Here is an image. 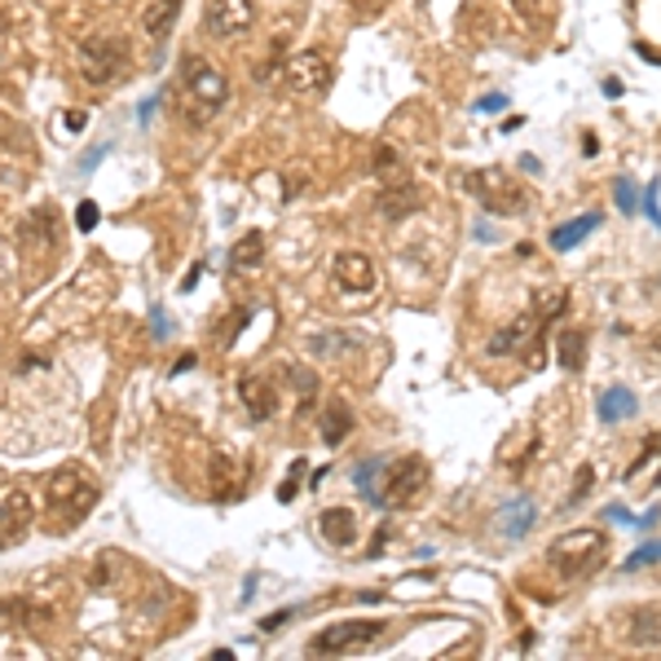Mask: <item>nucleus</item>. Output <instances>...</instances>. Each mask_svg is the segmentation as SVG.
Masks as SVG:
<instances>
[{"instance_id":"nucleus-1","label":"nucleus","mask_w":661,"mask_h":661,"mask_svg":"<svg viewBox=\"0 0 661 661\" xmlns=\"http://www.w3.org/2000/svg\"><path fill=\"white\" fill-rule=\"evenodd\" d=\"M569 309V291L565 287H542L525 313H516L507 326L494 330V340L485 345L490 358H520L529 371H542V336L556 326Z\"/></svg>"},{"instance_id":"nucleus-2","label":"nucleus","mask_w":661,"mask_h":661,"mask_svg":"<svg viewBox=\"0 0 661 661\" xmlns=\"http://www.w3.org/2000/svg\"><path fill=\"white\" fill-rule=\"evenodd\" d=\"M226 101H230V75L199 53H185L181 58V116H185V124H194V129L212 124L220 110H226Z\"/></svg>"},{"instance_id":"nucleus-3","label":"nucleus","mask_w":661,"mask_h":661,"mask_svg":"<svg viewBox=\"0 0 661 661\" xmlns=\"http://www.w3.org/2000/svg\"><path fill=\"white\" fill-rule=\"evenodd\" d=\"M101 498V481L93 468L84 464H62L45 477V507L62 520V525H80Z\"/></svg>"},{"instance_id":"nucleus-4","label":"nucleus","mask_w":661,"mask_h":661,"mask_svg":"<svg viewBox=\"0 0 661 661\" xmlns=\"http://www.w3.org/2000/svg\"><path fill=\"white\" fill-rule=\"evenodd\" d=\"M464 194L481 203V212H494V216H525L533 207V190H525L507 168L490 164V168H468L459 177Z\"/></svg>"},{"instance_id":"nucleus-5","label":"nucleus","mask_w":661,"mask_h":661,"mask_svg":"<svg viewBox=\"0 0 661 661\" xmlns=\"http://www.w3.org/2000/svg\"><path fill=\"white\" fill-rule=\"evenodd\" d=\"M129 58H133V49H129V40L120 32H88V36L75 40V71L93 88H106V84L124 80Z\"/></svg>"},{"instance_id":"nucleus-6","label":"nucleus","mask_w":661,"mask_h":661,"mask_svg":"<svg viewBox=\"0 0 661 661\" xmlns=\"http://www.w3.org/2000/svg\"><path fill=\"white\" fill-rule=\"evenodd\" d=\"M604 551H609L604 529H569L546 542V565L556 578L574 582V578H587L596 565H604Z\"/></svg>"},{"instance_id":"nucleus-7","label":"nucleus","mask_w":661,"mask_h":661,"mask_svg":"<svg viewBox=\"0 0 661 661\" xmlns=\"http://www.w3.org/2000/svg\"><path fill=\"white\" fill-rule=\"evenodd\" d=\"M380 481L384 485H375V507L380 512H401L428 490V464L419 455H401V459L380 468Z\"/></svg>"},{"instance_id":"nucleus-8","label":"nucleus","mask_w":661,"mask_h":661,"mask_svg":"<svg viewBox=\"0 0 661 661\" xmlns=\"http://www.w3.org/2000/svg\"><path fill=\"white\" fill-rule=\"evenodd\" d=\"M283 88L287 93H326L330 80H336V62H330L326 49H300L283 62Z\"/></svg>"},{"instance_id":"nucleus-9","label":"nucleus","mask_w":661,"mask_h":661,"mask_svg":"<svg viewBox=\"0 0 661 661\" xmlns=\"http://www.w3.org/2000/svg\"><path fill=\"white\" fill-rule=\"evenodd\" d=\"M384 630H388V622H330L326 630H317V635L309 639V652H313V657H340V652H353V648L375 644Z\"/></svg>"},{"instance_id":"nucleus-10","label":"nucleus","mask_w":661,"mask_h":661,"mask_svg":"<svg viewBox=\"0 0 661 661\" xmlns=\"http://www.w3.org/2000/svg\"><path fill=\"white\" fill-rule=\"evenodd\" d=\"M256 23V0H207L203 5V32L212 40H235L252 32Z\"/></svg>"},{"instance_id":"nucleus-11","label":"nucleus","mask_w":661,"mask_h":661,"mask_svg":"<svg viewBox=\"0 0 661 661\" xmlns=\"http://www.w3.org/2000/svg\"><path fill=\"white\" fill-rule=\"evenodd\" d=\"M19 243H23V256L32 261H45V256H53L58 252V243H62V220H58V212L53 207H36L23 226H19Z\"/></svg>"},{"instance_id":"nucleus-12","label":"nucleus","mask_w":661,"mask_h":661,"mask_svg":"<svg viewBox=\"0 0 661 661\" xmlns=\"http://www.w3.org/2000/svg\"><path fill=\"white\" fill-rule=\"evenodd\" d=\"M330 274H336V287L349 291V296H366L380 283V274H375V265H371L366 252H340L336 265H330Z\"/></svg>"},{"instance_id":"nucleus-13","label":"nucleus","mask_w":661,"mask_h":661,"mask_svg":"<svg viewBox=\"0 0 661 661\" xmlns=\"http://www.w3.org/2000/svg\"><path fill=\"white\" fill-rule=\"evenodd\" d=\"M239 397L256 423L274 419V410H278V388L269 375H239Z\"/></svg>"},{"instance_id":"nucleus-14","label":"nucleus","mask_w":661,"mask_h":661,"mask_svg":"<svg viewBox=\"0 0 661 661\" xmlns=\"http://www.w3.org/2000/svg\"><path fill=\"white\" fill-rule=\"evenodd\" d=\"M27 529H32V498L23 490H14L10 498H0V546L23 542Z\"/></svg>"},{"instance_id":"nucleus-15","label":"nucleus","mask_w":661,"mask_h":661,"mask_svg":"<svg viewBox=\"0 0 661 661\" xmlns=\"http://www.w3.org/2000/svg\"><path fill=\"white\" fill-rule=\"evenodd\" d=\"M380 216H388V220H406V216H414L419 207H423V194L410 185V181H397V185H384L380 190Z\"/></svg>"},{"instance_id":"nucleus-16","label":"nucleus","mask_w":661,"mask_h":661,"mask_svg":"<svg viewBox=\"0 0 661 661\" xmlns=\"http://www.w3.org/2000/svg\"><path fill=\"white\" fill-rule=\"evenodd\" d=\"M626 622H630V626H626V644L661 648V600H657V604H639Z\"/></svg>"},{"instance_id":"nucleus-17","label":"nucleus","mask_w":661,"mask_h":661,"mask_svg":"<svg viewBox=\"0 0 661 661\" xmlns=\"http://www.w3.org/2000/svg\"><path fill=\"white\" fill-rule=\"evenodd\" d=\"M317 533L330 542V546H353L358 542V516L349 507H326L317 516Z\"/></svg>"},{"instance_id":"nucleus-18","label":"nucleus","mask_w":661,"mask_h":661,"mask_svg":"<svg viewBox=\"0 0 661 661\" xmlns=\"http://www.w3.org/2000/svg\"><path fill=\"white\" fill-rule=\"evenodd\" d=\"M600 226H604L600 212H587V216H578V220H565V226L551 230V248H556V252H574V248H582Z\"/></svg>"},{"instance_id":"nucleus-19","label":"nucleus","mask_w":661,"mask_h":661,"mask_svg":"<svg viewBox=\"0 0 661 661\" xmlns=\"http://www.w3.org/2000/svg\"><path fill=\"white\" fill-rule=\"evenodd\" d=\"M181 5H185V0H146L142 32H146L151 40H168V32H172L177 19H181Z\"/></svg>"},{"instance_id":"nucleus-20","label":"nucleus","mask_w":661,"mask_h":661,"mask_svg":"<svg viewBox=\"0 0 661 661\" xmlns=\"http://www.w3.org/2000/svg\"><path fill=\"white\" fill-rule=\"evenodd\" d=\"M533 520H538V507H533V498H525V494L498 507V533L512 538V542L525 538V533L533 529Z\"/></svg>"},{"instance_id":"nucleus-21","label":"nucleus","mask_w":661,"mask_h":661,"mask_svg":"<svg viewBox=\"0 0 661 661\" xmlns=\"http://www.w3.org/2000/svg\"><path fill=\"white\" fill-rule=\"evenodd\" d=\"M207 477H212V494L220 498V503H235L239 494H243V477H239V468L230 464V455H212V468H207Z\"/></svg>"},{"instance_id":"nucleus-22","label":"nucleus","mask_w":661,"mask_h":661,"mask_svg":"<svg viewBox=\"0 0 661 661\" xmlns=\"http://www.w3.org/2000/svg\"><path fill=\"white\" fill-rule=\"evenodd\" d=\"M353 432V410L345 397H330L326 410H322V441L326 446H340V441Z\"/></svg>"},{"instance_id":"nucleus-23","label":"nucleus","mask_w":661,"mask_h":661,"mask_svg":"<svg viewBox=\"0 0 661 661\" xmlns=\"http://www.w3.org/2000/svg\"><path fill=\"white\" fill-rule=\"evenodd\" d=\"M635 410H639V401H635V393H630V388H622V384L604 388V393H600V401H596L600 423H622V419H626V414H635Z\"/></svg>"},{"instance_id":"nucleus-24","label":"nucleus","mask_w":661,"mask_h":661,"mask_svg":"<svg viewBox=\"0 0 661 661\" xmlns=\"http://www.w3.org/2000/svg\"><path fill=\"white\" fill-rule=\"evenodd\" d=\"M556 358L569 375H582L587 371V330H561V340H556Z\"/></svg>"},{"instance_id":"nucleus-25","label":"nucleus","mask_w":661,"mask_h":661,"mask_svg":"<svg viewBox=\"0 0 661 661\" xmlns=\"http://www.w3.org/2000/svg\"><path fill=\"white\" fill-rule=\"evenodd\" d=\"M261 261H265V235H261V230H248V235L230 248V269L243 274V269H256Z\"/></svg>"},{"instance_id":"nucleus-26","label":"nucleus","mask_w":661,"mask_h":661,"mask_svg":"<svg viewBox=\"0 0 661 661\" xmlns=\"http://www.w3.org/2000/svg\"><path fill=\"white\" fill-rule=\"evenodd\" d=\"M0 622H10V626H36V622H49V609L14 596V600H0Z\"/></svg>"},{"instance_id":"nucleus-27","label":"nucleus","mask_w":661,"mask_h":661,"mask_svg":"<svg viewBox=\"0 0 661 661\" xmlns=\"http://www.w3.org/2000/svg\"><path fill=\"white\" fill-rule=\"evenodd\" d=\"M371 172H375L380 181H388V185H397V181H410V177L401 172V155H397L393 146H375V164H371Z\"/></svg>"},{"instance_id":"nucleus-28","label":"nucleus","mask_w":661,"mask_h":661,"mask_svg":"<svg viewBox=\"0 0 661 661\" xmlns=\"http://www.w3.org/2000/svg\"><path fill=\"white\" fill-rule=\"evenodd\" d=\"M648 565H661V538H657V542H644V546H635L630 556L622 561V569H626V574H639V569H648Z\"/></svg>"},{"instance_id":"nucleus-29","label":"nucleus","mask_w":661,"mask_h":661,"mask_svg":"<svg viewBox=\"0 0 661 661\" xmlns=\"http://www.w3.org/2000/svg\"><path fill=\"white\" fill-rule=\"evenodd\" d=\"M380 468H384V459H366V464L353 472V481H358V490H362L366 503H375V477H380Z\"/></svg>"},{"instance_id":"nucleus-30","label":"nucleus","mask_w":661,"mask_h":661,"mask_svg":"<svg viewBox=\"0 0 661 661\" xmlns=\"http://www.w3.org/2000/svg\"><path fill=\"white\" fill-rule=\"evenodd\" d=\"M657 455H661V432H648V441H644V450H639V455H635V464L626 468V481H635V477H639V472L648 468V459H657Z\"/></svg>"},{"instance_id":"nucleus-31","label":"nucleus","mask_w":661,"mask_h":661,"mask_svg":"<svg viewBox=\"0 0 661 661\" xmlns=\"http://www.w3.org/2000/svg\"><path fill=\"white\" fill-rule=\"evenodd\" d=\"M613 194H617V207H622L626 216H635V207H639V190H635V181H630V177H617V181H613Z\"/></svg>"},{"instance_id":"nucleus-32","label":"nucleus","mask_w":661,"mask_h":661,"mask_svg":"<svg viewBox=\"0 0 661 661\" xmlns=\"http://www.w3.org/2000/svg\"><path fill=\"white\" fill-rule=\"evenodd\" d=\"M591 481H596V468H591V464H582V468H578V477H574V494L565 498V507H578V503L591 494Z\"/></svg>"},{"instance_id":"nucleus-33","label":"nucleus","mask_w":661,"mask_h":661,"mask_svg":"<svg viewBox=\"0 0 661 661\" xmlns=\"http://www.w3.org/2000/svg\"><path fill=\"white\" fill-rule=\"evenodd\" d=\"M97 220H101L97 203H80V207H75V230H80V235H93V230H97Z\"/></svg>"},{"instance_id":"nucleus-34","label":"nucleus","mask_w":661,"mask_h":661,"mask_svg":"<svg viewBox=\"0 0 661 661\" xmlns=\"http://www.w3.org/2000/svg\"><path fill=\"white\" fill-rule=\"evenodd\" d=\"M304 468H309L304 459H296V464H291V477H287V481L278 485V503H291V498H296V490H300V477H304Z\"/></svg>"},{"instance_id":"nucleus-35","label":"nucleus","mask_w":661,"mask_h":661,"mask_svg":"<svg viewBox=\"0 0 661 661\" xmlns=\"http://www.w3.org/2000/svg\"><path fill=\"white\" fill-rule=\"evenodd\" d=\"M657 190H661V181H652V185L644 190V199H639V207H644V216L652 220V226L661 230V203H657Z\"/></svg>"},{"instance_id":"nucleus-36","label":"nucleus","mask_w":661,"mask_h":661,"mask_svg":"<svg viewBox=\"0 0 661 661\" xmlns=\"http://www.w3.org/2000/svg\"><path fill=\"white\" fill-rule=\"evenodd\" d=\"M477 110H481V116H490V110H507V93H494V97H481V101H477Z\"/></svg>"},{"instance_id":"nucleus-37","label":"nucleus","mask_w":661,"mask_h":661,"mask_svg":"<svg viewBox=\"0 0 661 661\" xmlns=\"http://www.w3.org/2000/svg\"><path fill=\"white\" fill-rule=\"evenodd\" d=\"M345 5H349V10H358V14H380V10L388 5V0H345Z\"/></svg>"},{"instance_id":"nucleus-38","label":"nucleus","mask_w":661,"mask_h":661,"mask_svg":"<svg viewBox=\"0 0 661 661\" xmlns=\"http://www.w3.org/2000/svg\"><path fill=\"white\" fill-rule=\"evenodd\" d=\"M84 120H88L84 110H67V116H62V129H67V133H80V129H84Z\"/></svg>"},{"instance_id":"nucleus-39","label":"nucleus","mask_w":661,"mask_h":661,"mask_svg":"<svg viewBox=\"0 0 661 661\" xmlns=\"http://www.w3.org/2000/svg\"><path fill=\"white\" fill-rule=\"evenodd\" d=\"M635 53H639V58H648L652 67H661V49H652L648 40H635Z\"/></svg>"},{"instance_id":"nucleus-40","label":"nucleus","mask_w":661,"mask_h":661,"mask_svg":"<svg viewBox=\"0 0 661 661\" xmlns=\"http://www.w3.org/2000/svg\"><path fill=\"white\" fill-rule=\"evenodd\" d=\"M287 617H291V613H287V609H283V613H269V617H265V622H261V630H265V635H269V630H278V626H283V622H287Z\"/></svg>"},{"instance_id":"nucleus-41","label":"nucleus","mask_w":661,"mask_h":661,"mask_svg":"<svg viewBox=\"0 0 661 661\" xmlns=\"http://www.w3.org/2000/svg\"><path fill=\"white\" fill-rule=\"evenodd\" d=\"M384 542H388V525H380V529H375V542H371V551H366V556H380V551H384Z\"/></svg>"},{"instance_id":"nucleus-42","label":"nucleus","mask_w":661,"mask_h":661,"mask_svg":"<svg viewBox=\"0 0 661 661\" xmlns=\"http://www.w3.org/2000/svg\"><path fill=\"white\" fill-rule=\"evenodd\" d=\"M101 155H106V146H93V151L84 155V164H80V172H93V164H97Z\"/></svg>"},{"instance_id":"nucleus-43","label":"nucleus","mask_w":661,"mask_h":661,"mask_svg":"<svg viewBox=\"0 0 661 661\" xmlns=\"http://www.w3.org/2000/svg\"><path fill=\"white\" fill-rule=\"evenodd\" d=\"M604 97H613V101L622 97V80H617V75H609V80H604Z\"/></svg>"},{"instance_id":"nucleus-44","label":"nucleus","mask_w":661,"mask_h":661,"mask_svg":"<svg viewBox=\"0 0 661 661\" xmlns=\"http://www.w3.org/2000/svg\"><path fill=\"white\" fill-rule=\"evenodd\" d=\"M516 164H520V168H525V172H533V177H538V172H542V164H538V159H533V155H520V159H516Z\"/></svg>"},{"instance_id":"nucleus-45","label":"nucleus","mask_w":661,"mask_h":661,"mask_svg":"<svg viewBox=\"0 0 661 661\" xmlns=\"http://www.w3.org/2000/svg\"><path fill=\"white\" fill-rule=\"evenodd\" d=\"M604 516H613V520H622V525H626V520H635L626 507H604Z\"/></svg>"},{"instance_id":"nucleus-46","label":"nucleus","mask_w":661,"mask_h":661,"mask_svg":"<svg viewBox=\"0 0 661 661\" xmlns=\"http://www.w3.org/2000/svg\"><path fill=\"white\" fill-rule=\"evenodd\" d=\"M596 151H600V142L587 133V137H582V155H596Z\"/></svg>"},{"instance_id":"nucleus-47","label":"nucleus","mask_w":661,"mask_h":661,"mask_svg":"<svg viewBox=\"0 0 661 661\" xmlns=\"http://www.w3.org/2000/svg\"><path fill=\"white\" fill-rule=\"evenodd\" d=\"M652 353H657V358H661V336H657V340H652Z\"/></svg>"},{"instance_id":"nucleus-48","label":"nucleus","mask_w":661,"mask_h":661,"mask_svg":"<svg viewBox=\"0 0 661 661\" xmlns=\"http://www.w3.org/2000/svg\"><path fill=\"white\" fill-rule=\"evenodd\" d=\"M652 485H661V472H657V481H652Z\"/></svg>"}]
</instances>
